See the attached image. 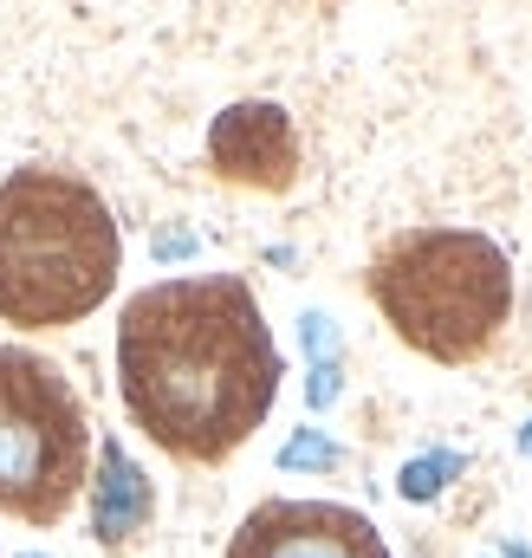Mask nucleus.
Wrapping results in <instances>:
<instances>
[{"label":"nucleus","instance_id":"nucleus-1","mask_svg":"<svg viewBox=\"0 0 532 558\" xmlns=\"http://www.w3.org/2000/svg\"><path fill=\"white\" fill-rule=\"evenodd\" d=\"M279 377V344L241 274L156 279L118 318L124 410L176 461H228L266 422Z\"/></svg>","mask_w":532,"mask_h":558},{"label":"nucleus","instance_id":"nucleus-2","mask_svg":"<svg viewBox=\"0 0 532 558\" xmlns=\"http://www.w3.org/2000/svg\"><path fill=\"white\" fill-rule=\"evenodd\" d=\"M124 267L118 221L85 175H0V325L59 331L92 318Z\"/></svg>","mask_w":532,"mask_h":558},{"label":"nucleus","instance_id":"nucleus-3","mask_svg":"<svg viewBox=\"0 0 532 558\" xmlns=\"http://www.w3.org/2000/svg\"><path fill=\"white\" fill-rule=\"evenodd\" d=\"M364 279L390 331L435 364H474L513 318V260L474 228H409Z\"/></svg>","mask_w":532,"mask_h":558},{"label":"nucleus","instance_id":"nucleus-4","mask_svg":"<svg viewBox=\"0 0 532 558\" xmlns=\"http://www.w3.org/2000/svg\"><path fill=\"white\" fill-rule=\"evenodd\" d=\"M92 487V422L72 377L26 351L0 344V513L52 526Z\"/></svg>","mask_w":532,"mask_h":558},{"label":"nucleus","instance_id":"nucleus-5","mask_svg":"<svg viewBox=\"0 0 532 558\" xmlns=\"http://www.w3.org/2000/svg\"><path fill=\"white\" fill-rule=\"evenodd\" d=\"M221 558H390L384 533L338 500H261Z\"/></svg>","mask_w":532,"mask_h":558},{"label":"nucleus","instance_id":"nucleus-6","mask_svg":"<svg viewBox=\"0 0 532 558\" xmlns=\"http://www.w3.org/2000/svg\"><path fill=\"white\" fill-rule=\"evenodd\" d=\"M208 162H215V175H228V182H241V189H266V195H279V189H292L299 182V131H292V118L279 111V105H228L215 124H208Z\"/></svg>","mask_w":532,"mask_h":558},{"label":"nucleus","instance_id":"nucleus-7","mask_svg":"<svg viewBox=\"0 0 532 558\" xmlns=\"http://www.w3.org/2000/svg\"><path fill=\"white\" fill-rule=\"evenodd\" d=\"M149 513H156L149 474L124 454V441H105L98 448V481H92V533L105 546H124L149 526Z\"/></svg>","mask_w":532,"mask_h":558},{"label":"nucleus","instance_id":"nucleus-8","mask_svg":"<svg viewBox=\"0 0 532 558\" xmlns=\"http://www.w3.org/2000/svg\"><path fill=\"white\" fill-rule=\"evenodd\" d=\"M461 468H468V461H461L455 448H442V454H422V461H409V468H402V481H397L402 500H435V494H442V487H448V481H455Z\"/></svg>","mask_w":532,"mask_h":558},{"label":"nucleus","instance_id":"nucleus-9","mask_svg":"<svg viewBox=\"0 0 532 558\" xmlns=\"http://www.w3.org/2000/svg\"><path fill=\"white\" fill-rule=\"evenodd\" d=\"M279 468H338V441H325L318 428H299L279 448Z\"/></svg>","mask_w":532,"mask_h":558},{"label":"nucleus","instance_id":"nucleus-10","mask_svg":"<svg viewBox=\"0 0 532 558\" xmlns=\"http://www.w3.org/2000/svg\"><path fill=\"white\" fill-rule=\"evenodd\" d=\"M305 344H312V357H318V364H331V351H338L331 318H318V312H312V318H305Z\"/></svg>","mask_w":532,"mask_h":558},{"label":"nucleus","instance_id":"nucleus-11","mask_svg":"<svg viewBox=\"0 0 532 558\" xmlns=\"http://www.w3.org/2000/svg\"><path fill=\"white\" fill-rule=\"evenodd\" d=\"M156 254H162V260H176V254H195V234H189V228H169V234H156Z\"/></svg>","mask_w":532,"mask_h":558},{"label":"nucleus","instance_id":"nucleus-12","mask_svg":"<svg viewBox=\"0 0 532 558\" xmlns=\"http://www.w3.org/2000/svg\"><path fill=\"white\" fill-rule=\"evenodd\" d=\"M331 397H338V364H318V371H312V403L325 410Z\"/></svg>","mask_w":532,"mask_h":558},{"label":"nucleus","instance_id":"nucleus-13","mask_svg":"<svg viewBox=\"0 0 532 558\" xmlns=\"http://www.w3.org/2000/svg\"><path fill=\"white\" fill-rule=\"evenodd\" d=\"M520 448H527V454H532V422H527V428H520Z\"/></svg>","mask_w":532,"mask_h":558},{"label":"nucleus","instance_id":"nucleus-14","mask_svg":"<svg viewBox=\"0 0 532 558\" xmlns=\"http://www.w3.org/2000/svg\"><path fill=\"white\" fill-rule=\"evenodd\" d=\"M507 558H527V553H520V546H513V553H507Z\"/></svg>","mask_w":532,"mask_h":558}]
</instances>
